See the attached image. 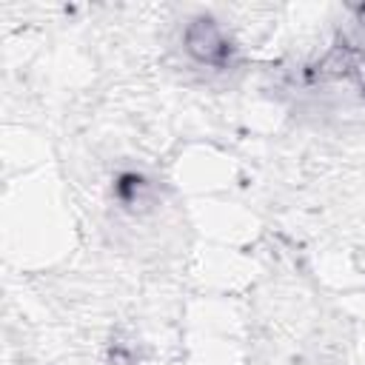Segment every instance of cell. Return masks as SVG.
<instances>
[{
  "instance_id": "obj_1",
  "label": "cell",
  "mask_w": 365,
  "mask_h": 365,
  "mask_svg": "<svg viewBox=\"0 0 365 365\" xmlns=\"http://www.w3.org/2000/svg\"><path fill=\"white\" fill-rule=\"evenodd\" d=\"M188 48L202 63H220L225 57V43L211 20H197L188 29Z\"/></svg>"
}]
</instances>
